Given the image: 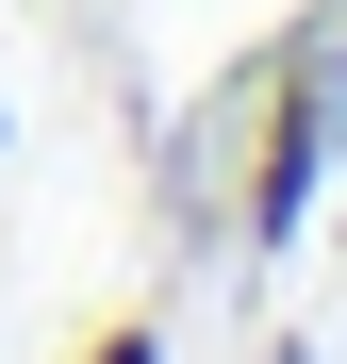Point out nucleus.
Segmentation results:
<instances>
[{"label": "nucleus", "instance_id": "f257e3e1", "mask_svg": "<svg viewBox=\"0 0 347 364\" xmlns=\"http://www.w3.org/2000/svg\"><path fill=\"white\" fill-rule=\"evenodd\" d=\"M248 249H281V232L314 215V67H281V116H265V149H248Z\"/></svg>", "mask_w": 347, "mask_h": 364}, {"label": "nucleus", "instance_id": "f03ea898", "mask_svg": "<svg viewBox=\"0 0 347 364\" xmlns=\"http://www.w3.org/2000/svg\"><path fill=\"white\" fill-rule=\"evenodd\" d=\"M83 364H165V331H149V315H116V331H99Z\"/></svg>", "mask_w": 347, "mask_h": 364}, {"label": "nucleus", "instance_id": "7ed1b4c3", "mask_svg": "<svg viewBox=\"0 0 347 364\" xmlns=\"http://www.w3.org/2000/svg\"><path fill=\"white\" fill-rule=\"evenodd\" d=\"M0 149H17V116H0Z\"/></svg>", "mask_w": 347, "mask_h": 364}]
</instances>
